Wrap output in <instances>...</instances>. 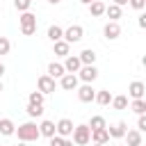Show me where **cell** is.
<instances>
[{
    "label": "cell",
    "mask_w": 146,
    "mask_h": 146,
    "mask_svg": "<svg viewBox=\"0 0 146 146\" xmlns=\"http://www.w3.org/2000/svg\"><path fill=\"white\" fill-rule=\"evenodd\" d=\"M14 135H18V141H34V139L41 137V135H39V125H36L34 121L21 123V125L14 130Z\"/></svg>",
    "instance_id": "6da1fadb"
},
{
    "label": "cell",
    "mask_w": 146,
    "mask_h": 146,
    "mask_svg": "<svg viewBox=\"0 0 146 146\" xmlns=\"http://www.w3.org/2000/svg\"><path fill=\"white\" fill-rule=\"evenodd\" d=\"M18 21H21V32H23L25 36H32V34L36 32V16H34L32 11H23Z\"/></svg>",
    "instance_id": "7a4b0ae2"
},
{
    "label": "cell",
    "mask_w": 146,
    "mask_h": 146,
    "mask_svg": "<svg viewBox=\"0 0 146 146\" xmlns=\"http://www.w3.org/2000/svg\"><path fill=\"white\" fill-rule=\"evenodd\" d=\"M71 137H73V144L75 146H87L89 144V137H91V130H89L87 123H82V125H75L73 128Z\"/></svg>",
    "instance_id": "3957f363"
},
{
    "label": "cell",
    "mask_w": 146,
    "mask_h": 146,
    "mask_svg": "<svg viewBox=\"0 0 146 146\" xmlns=\"http://www.w3.org/2000/svg\"><path fill=\"white\" fill-rule=\"evenodd\" d=\"M82 36H84L82 25H71V27H66L64 34H62V39H64L66 43H78V41H82Z\"/></svg>",
    "instance_id": "277c9868"
},
{
    "label": "cell",
    "mask_w": 146,
    "mask_h": 146,
    "mask_svg": "<svg viewBox=\"0 0 146 146\" xmlns=\"http://www.w3.org/2000/svg\"><path fill=\"white\" fill-rule=\"evenodd\" d=\"M96 78H98V68H96L94 64H82V66H80V71H78V80L91 84Z\"/></svg>",
    "instance_id": "5b68a950"
},
{
    "label": "cell",
    "mask_w": 146,
    "mask_h": 146,
    "mask_svg": "<svg viewBox=\"0 0 146 146\" xmlns=\"http://www.w3.org/2000/svg\"><path fill=\"white\" fill-rule=\"evenodd\" d=\"M59 87L66 89V91H75V89L80 87V80H78L75 73H64V75L59 78Z\"/></svg>",
    "instance_id": "8992f818"
},
{
    "label": "cell",
    "mask_w": 146,
    "mask_h": 146,
    "mask_svg": "<svg viewBox=\"0 0 146 146\" xmlns=\"http://www.w3.org/2000/svg\"><path fill=\"white\" fill-rule=\"evenodd\" d=\"M103 34H105V39H107V41L119 39V36H121V25H119V21H110V23H105Z\"/></svg>",
    "instance_id": "52a82bcc"
},
{
    "label": "cell",
    "mask_w": 146,
    "mask_h": 146,
    "mask_svg": "<svg viewBox=\"0 0 146 146\" xmlns=\"http://www.w3.org/2000/svg\"><path fill=\"white\" fill-rule=\"evenodd\" d=\"M73 121L71 119H59L57 123H55V132L59 135V137H71V132H73Z\"/></svg>",
    "instance_id": "ba28073f"
},
{
    "label": "cell",
    "mask_w": 146,
    "mask_h": 146,
    "mask_svg": "<svg viewBox=\"0 0 146 146\" xmlns=\"http://www.w3.org/2000/svg\"><path fill=\"white\" fill-rule=\"evenodd\" d=\"M36 87H39V91H41V94L46 96V94H50V91H55V87H57V84H55V78H50V75L46 73V75H41V78H39V82H36Z\"/></svg>",
    "instance_id": "9c48e42d"
},
{
    "label": "cell",
    "mask_w": 146,
    "mask_h": 146,
    "mask_svg": "<svg viewBox=\"0 0 146 146\" xmlns=\"http://www.w3.org/2000/svg\"><path fill=\"white\" fill-rule=\"evenodd\" d=\"M94 96H96V89H94L89 82H84L82 87H78V98H80L82 103H91Z\"/></svg>",
    "instance_id": "30bf717a"
},
{
    "label": "cell",
    "mask_w": 146,
    "mask_h": 146,
    "mask_svg": "<svg viewBox=\"0 0 146 146\" xmlns=\"http://www.w3.org/2000/svg\"><path fill=\"white\" fill-rule=\"evenodd\" d=\"M80 66H82V62H80L78 55H66V62H64V71L66 73H78Z\"/></svg>",
    "instance_id": "8fae6325"
},
{
    "label": "cell",
    "mask_w": 146,
    "mask_h": 146,
    "mask_svg": "<svg viewBox=\"0 0 146 146\" xmlns=\"http://www.w3.org/2000/svg\"><path fill=\"white\" fill-rule=\"evenodd\" d=\"M144 91H146V84H144L141 80H135V82H130V87H128V94H130L132 100H135V98H144Z\"/></svg>",
    "instance_id": "7c38bea8"
},
{
    "label": "cell",
    "mask_w": 146,
    "mask_h": 146,
    "mask_svg": "<svg viewBox=\"0 0 146 146\" xmlns=\"http://www.w3.org/2000/svg\"><path fill=\"white\" fill-rule=\"evenodd\" d=\"M89 141H94V144H107V141H110V132H107V128L91 130V137H89Z\"/></svg>",
    "instance_id": "4fadbf2b"
},
{
    "label": "cell",
    "mask_w": 146,
    "mask_h": 146,
    "mask_svg": "<svg viewBox=\"0 0 146 146\" xmlns=\"http://www.w3.org/2000/svg\"><path fill=\"white\" fill-rule=\"evenodd\" d=\"M125 130H128V123H123V121H119V123H114V125L107 128V132H110L112 139H121L125 135Z\"/></svg>",
    "instance_id": "5bb4252c"
},
{
    "label": "cell",
    "mask_w": 146,
    "mask_h": 146,
    "mask_svg": "<svg viewBox=\"0 0 146 146\" xmlns=\"http://www.w3.org/2000/svg\"><path fill=\"white\" fill-rule=\"evenodd\" d=\"M52 52H55L57 57H66V55L71 52V43H66L64 39H59V41L52 43Z\"/></svg>",
    "instance_id": "9a60e30c"
},
{
    "label": "cell",
    "mask_w": 146,
    "mask_h": 146,
    "mask_svg": "<svg viewBox=\"0 0 146 146\" xmlns=\"http://www.w3.org/2000/svg\"><path fill=\"white\" fill-rule=\"evenodd\" d=\"M39 135H43V137H48V139H50L52 135H57V132H55V123L48 121V119L41 121V123H39Z\"/></svg>",
    "instance_id": "2e32d148"
},
{
    "label": "cell",
    "mask_w": 146,
    "mask_h": 146,
    "mask_svg": "<svg viewBox=\"0 0 146 146\" xmlns=\"http://www.w3.org/2000/svg\"><path fill=\"white\" fill-rule=\"evenodd\" d=\"M87 7H89V14H91L94 18H98V16L105 14V2H100V0H94V2H89Z\"/></svg>",
    "instance_id": "e0dca14e"
},
{
    "label": "cell",
    "mask_w": 146,
    "mask_h": 146,
    "mask_svg": "<svg viewBox=\"0 0 146 146\" xmlns=\"http://www.w3.org/2000/svg\"><path fill=\"white\" fill-rule=\"evenodd\" d=\"M64 73H66V71H64V64H59V62H50V64H48V75H50V78L57 80V78H62Z\"/></svg>",
    "instance_id": "ac0fdd59"
},
{
    "label": "cell",
    "mask_w": 146,
    "mask_h": 146,
    "mask_svg": "<svg viewBox=\"0 0 146 146\" xmlns=\"http://www.w3.org/2000/svg\"><path fill=\"white\" fill-rule=\"evenodd\" d=\"M14 130H16V125H14V121H11V119H0V135L11 137V135H14Z\"/></svg>",
    "instance_id": "d6986e66"
},
{
    "label": "cell",
    "mask_w": 146,
    "mask_h": 146,
    "mask_svg": "<svg viewBox=\"0 0 146 146\" xmlns=\"http://www.w3.org/2000/svg\"><path fill=\"white\" fill-rule=\"evenodd\" d=\"M123 137L128 139V146H139L141 144V132L139 130H125Z\"/></svg>",
    "instance_id": "ffe728a7"
},
{
    "label": "cell",
    "mask_w": 146,
    "mask_h": 146,
    "mask_svg": "<svg viewBox=\"0 0 146 146\" xmlns=\"http://www.w3.org/2000/svg\"><path fill=\"white\" fill-rule=\"evenodd\" d=\"M105 16L110 21H119L121 18V7L119 5H105Z\"/></svg>",
    "instance_id": "44dd1931"
},
{
    "label": "cell",
    "mask_w": 146,
    "mask_h": 146,
    "mask_svg": "<svg viewBox=\"0 0 146 146\" xmlns=\"http://www.w3.org/2000/svg\"><path fill=\"white\" fill-rule=\"evenodd\" d=\"M94 100H96L98 105H110V103H112V94H110L107 89H100V91H96Z\"/></svg>",
    "instance_id": "7402d4cb"
},
{
    "label": "cell",
    "mask_w": 146,
    "mask_h": 146,
    "mask_svg": "<svg viewBox=\"0 0 146 146\" xmlns=\"http://www.w3.org/2000/svg\"><path fill=\"white\" fill-rule=\"evenodd\" d=\"M130 110L139 116V114H146V100L144 98H135L132 103H130Z\"/></svg>",
    "instance_id": "603a6c76"
},
{
    "label": "cell",
    "mask_w": 146,
    "mask_h": 146,
    "mask_svg": "<svg viewBox=\"0 0 146 146\" xmlns=\"http://www.w3.org/2000/svg\"><path fill=\"white\" fill-rule=\"evenodd\" d=\"M25 112H27L30 119H39V116H43V105H32V103H27Z\"/></svg>",
    "instance_id": "cb8c5ba5"
},
{
    "label": "cell",
    "mask_w": 146,
    "mask_h": 146,
    "mask_svg": "<svg viewBox=\"0 0 146 146\" xmlns=\"http://www.w3.org/2000/svg\"><path fill=\"white\" fill-rule=\"evenodd\" d=\"M78 57H80V62H82V64H94V62H96V52H94L91 48H84Z\"/></svg>",
    "instance_id": "d4e9b609"
},
{
    "label": "cell",
    "mask_w": 146,
    "mask_h": 146,
    "mask_svg": "<svg viewBox=\"0 0 146 146\" xmlns=\"http://www.w3.org/2000/svg\"><path fill=\"white\" fill-rule=\"evenodd\" d=\"M62 34H64V30H62L59 25H50V27H48V39H50L52 43H55V41H59V39H62Z\"/></svg>",
    "instance_id": "484cf974"
},
{
    "label": "cell",
    "mask_w": 146,
    "mask_h": 146,
    "mask_svg": "<svg viewBox=\"0 0 146 146\" xmlns=\"http://www.w3.org/2000/svg\"><path fill=\"white\" fill-rule=\"evenodd\" d=\"M48 146H73V141H71L68 137H59V135H52Z\"/></svg>",
    "instance_id": "4316f807"
},
{
    "label": "cell",
    "mask_w": 146,
    "mask_h": 146,
    "mask_svg": "<svg viewBox=\"0 0 146 146\" xmlns=\"http://www.w3.org/2000/svg\"><path fill=\"white\" fill-rule=\"evenodd\" d=\"M112 105H114V110H125L128 107V96H112Z\"/></svg>",
    "instance_id": "83f0119b"
},
{
    "label": "cell",
    "mask_w": 146,
    "mask_h": 146,
    "mask_svg": "<svg viewBox=\"0 0 146 146\" xmlns=\"http://www.w3.org/2000/svg\"><path fill=\"white\" fill-rule=\"evenodd\" d=\"M87 125H89V130H98V128H107V123H105V119H103V116H91V121H89Z\"/></svg>",
    "instance_id": "f1b7e54d"
},
{
    "label": "cell",
    "mask_w": 146,
    "mask_h": 146,
    "mask_svg": "<svg viewBox=\"0 0 146 146\" xmlns=\"http://www.w3.org/2000/svg\"><path fill=\"white\" fill-rule=\"evenodd\" d=\"M27 100H30L32 105H43V94H41V91H32Z\"/></svg>",
    "instance_id": "f546056e"
},
{
    "label": "cell",
    "mask_w": 146,
    "mask_h": 146,
    "mask_svg": "<svg viewBox=\"0 0 146 146\" xmlns=\"http://www.w3.org/2000/svg\"><path fill=\"white\" fill-rule=\"evenodd\" d=\"M30 5H32V0H14V7L18 11H30Z\"/></svg>",
    "instance_id": "4dcf8cb0"
},
{
    "label": "cell",
    "mask_w": 146,
    "mask_h": 146,
    "mask_svg": "<svg viewBox=\"0 0 146 146\" xmlns=\"http://www.w3.org/2000/svg\"><path fill=\"white\" fill-rule=\"evenodd\" d=\"M11 50V43H9V39L7 36H0V55H7Z\"/></svg>",
    "instance_id": "1f68e13d"
},
{
    "label": "cell",
    "mask_w": 146,
    "mask_h": 146,
    "mask_svg": "<svg viewBox=\"0 0 146 146\" xmlns=\"http://www.w3.org/2000/svg\"><path fill=\"white\" fill-rule=\"evenodd\" d=\"M137 130H139V132L146 130V114H139V119H137Z\"/></svg>",
    "instance_id": "d6a6232c"
},
{
    "label": "cell",
    "mask_w": 146,
    "mask_h": 146,
    "mask_svg": "<svg viewBox=\"0 0 146 146\" xmlns=\"http://www.w3.org/2000/svg\"><path fill=\"white\" fill-rule=\"evenodd\" d=\"M128 5H130L132 9H144L146 2H144V0H128Z\"/></svg>",
    "instance_id": "836d02e7"
},
{
    "label": "cell",
    "mask_w": 146,
    "mask_h": 146,
    "mask_svg": "<svg viewBox=\"0 0 146 146\" xmlns=\"http://www.w3.org/2000/svg\"><path fill=\"white\" fill-rule=\"evenodd\" d=\"M137 23H139V27H146V14H141V16H139V21H137Z\"/></svg>",
    "instance_id": "e575fe53"
},
{
    "label": "cell",
    "mask_w": 146,
    "mask_h": 146,
    "mask_svg": "<svg viewBox=\"0 0 146 146\" xmlns=\"http://www.w3.org/2000/svg\"><path fill=\"white\" fill-rule=\"evenodd\" d=\"M112 5H119V7H123V5H128V0H112Z\"/></svg>",
    "instance_id": "d590c367"
},
{
    "label": "cell",
    "mask_w": 146,
    "mask_h": 146,
    "mask_svg": "<svg viewBox=\"0 0 146 146\" xmlns=\"http://www.w3.org/2000/svg\"><path fill=\"white\" fill-rule=\"evenodd\" d=\"M5 71H7V68H5V64H2V62H0V78H2V75H5Z\"/></svg>",
    "instance_id": "8d00e7d4"
},
{
    "label": "cell",
    "mask_w": 146,
    "mask_h": 146,
    "mask_svg": "<svg viewBox=\"0 0 146 146\" xmlns=\"http://www.w3.org/2000/svg\"><path fill=\"white\" fill-rule=\"evenodd\" d=\"M48 2H50V5H59L62 0H48Z\"/></svg>",
    "instance_id": "74e56055"
},
{
    "label": "cell",
    "mask_w": 146,
    "mask_h": 146,
    "mask_svg": "<svg viewBox=\"0 0 146 146\" xmlns=\"http://www.w3.org/2000/svg\"><path fill=\"white\" fill-rule=\"evenodd\" d=\"M80 2H82V5H89V2H94V0H80Z\"/></svg>",
    "instance_id": "f35d334b"
},
{
    "label": "cell",
    "mask_w": 146,
    "mask_h": 146,
    "mask_svg": "<svg viewBox=\"0 0 146 146\" xmlns=\"http://www.w3.org/2000/svg\"><path fill=\"white\" fill-rule=\"evenodd\" d=\"M18 146H27V141H21V144H18Z\"/></svg>",
    "instance_id": "ab89813d"
},
{
    "label": "cell",
    "mask_w": 146,
    "mask_h": 146,
    "mask_svg": "<svg viewBox=\"0 0 146 146\" xmlns=\"http://www.w3.org/2000/svg\"><path fill=\"white\" fill-rule=\"evenodd\" d=\"M91 146H105V144H91Z\"/></svg>",
    "instance_id": "60d3db41"
},
{
    "label": "cell",
    "mask_w": 146,
    "mask_h": 146,
    "mask_svg": "<svg viewBox=\"0 0 146 146\" xmlns=\"http://www.w3.org/2000/svg\"><path fill=\"white\" fill-rule=\"evenodd\" d=\"M0 94H2V82H0Z\"/></svg>",
    "instance_id": "b9f144b4"
},
{
    "label": "cell",
    "mask_w": 146,
    "mask_h": 146,
    "mask_svg": "<svg viewBox=\"0 0 146 146\" xmlns=\"http://www.w3.org/2000/svg\"><path fill=\"white\" fill-rule=\"evenodd\" d=\"M139 146H144V141H141V144H139Z\"/></svg>",
    "instance_id": "7bdbcfd3"
},
{
    "label": "cell",
    "mask_w": 146,
    "mask_h": 146,
    "mask_svg": "<svg viewBox=\"0 0 146 146\" xmlns=\"http://www.w3.org/2000/svg\"><path fill=\"white\" fill-rule=\"evenodd\" d=\"M116 146H121V144H116Z\"/></svg>",
    "instance_id": "ee69618b"
},
{
    "label": "cell",
    "mask_w": 146,
    "mask_h": 146,
    "mask_svg": "<svg viewBox=\"0 0 146 146\" xmlns=\"http://www.w3.org/2000/svg\"><path fill=\"white\" fill-rule=\"evenodd\" d=\"M32 2H34V0H32Z\"/></svg>",
    "instance_id": "f6af8a7d"
}]
</instances>
